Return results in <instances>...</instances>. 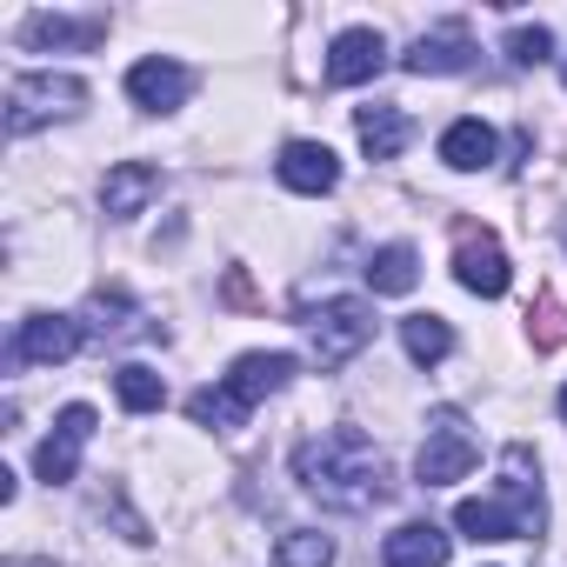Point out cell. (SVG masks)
Masks as SVG:
<instances>
[{
	"instance_id": "obj_17",
	"label": "cell",
	"mask_w": 567,
	"mask_h": 567,
	"mask_svg": "<svg viewBox=\"0 0 567 567\" xmlns=\"http://www.w3.org/2000/svg\"><path fill=\"white\" fill-rule=\"evenodd\" d=\"M414 280H421V254L408 240H388L368 254V288L374 295H414Z\"/></svg>"
},
{
	"instance_id": "obj_23",
	"label": "cell",
	"mask_w": 567,
	"mask_h": 567,
	"mask_svg": "<svg viewBox=\"0 0 567 567\" xmlns=\"http://www.w3.org/2000/svg\"><path fill=\"white\" fill-rule=\"evenodd\" d=\"M507 61L514 68H547L554 61V34L547 28H514L507 34Z\"/></svg>"
},
{
	"instance_id": "obj_26",
	"label": "cell",
	"mask_w": 567,
	"mask_h": 567,
	"mask_svg": "<svg viewBox=\"0 0 567 567\" xmlns=\"http://www.w3.org/2000/svg\"><path fill=\"white\" fill-rule=\"evenodd\" d=\"M560 81H567V61H560Z\"/></svg>"
},
{
	"instance_id": "obj_2",
	"label": "cell",
	"mask_w": 567,
	"mask_h": 567,
	"mask_svg": "<svg viewBox=\"0 0 567 567\" xmlns=\"http://www.w3.org/2000/svg\"><path fill=\"white\" fill-rule=\"evenodd\" d=\"M454 527L467 540H540L547 534V501H540V461L527 441L501 454V487L481 501L454 507Z\"/></svg>"
},
{
	"instance_id": "obj_18",
	"label": "cell",
	"mask_w": 567,
	"mask_h": 567,
	"mask_svg": "<svg viewBox=\"0 0 567 567\" xmlns=\"http://www.w3.org/2000/svg\"><path fill=\"white\" fill-rule=\"evenodd\" d=\"M354 134H361L368 161H394V154L414 141V127H408L401 107H361V114H354Z\"/></svg>"
},
{
	"instance_id": "obj_22",
	"label": "cell",
	"mask_w": 567,
	"mask_h": 567,
	"mask_svg": "<svg viewBox=\"0 0 567 567\" xmlns=\"http://www.w3.org/2000/svg\"><path fill=\"white\" fill-rule=\"evenodd\" d=\"M274 567H334V540L321 527H295V534H280Z\"/></svg>"
},
{
	"instance_id": "obj_11",
	"label": "cell",
	"mask_w": 567,
	"mask_h": 567,
	"mask_svg": "<svg viewBox=\"0 0 567 567\" xmlns=\"http://www.w3.org/2000/svg\"><path fill=\"white\" fill-rule=\"evenodd\" d=\"M274 174H280V187H295V194H334L341 161H334L328 141H288L280 161H274Z\"/></svg>"
},
{
	"instance_id": "obj_9",
	"label": "cell",
	"mask_w": 567,
	"mask_h": 567,
	"mask_svg": "<svg viewBox=\"0 0 567 567\" xmlns=\"http://www.w3.org/2000/svg\"><path fill=\"white\" fill-rule=\"evenodd\" d=\"M187 94H194V74H187L181 61L147 54V61H134V68H127V101H134V107H147V114H174Z\"/></svg>"
},
{
	"instance_id": "obj_8",
	"label": "cell",
	"mask_w": 567,
	"mask_h": 567,
	"mask_svg": "<svg viewBox=\"0 0 567 567\" xmlns=\"http://www.w3.org/2000/svg\"><path fill=\"white\" fill-rule=\"evenodd\" d=\"M81 348V321L74 315H28L8 341V361L14 368H61L68 354Z\"/></svg>"
},
{
	"instance_id": "obj_25",
	"label": "cell",
	"mask_w": 567,
	"mask_h": 567,
	"mask_svg": "<svg viewBox=\"0 0 567 567\" xmlns=\"http://www.w3.org/2000/svg\"><path fill=\"white\" fill-rule=\"evenodd\" d=\"M560 421H567V388H560Z\"/></svg>"
},
{
	"instance_id": "obj_24",
	"label": "cell",
	"mask_w": 567,
	"mask_h": 567,
	"mask_svg": "<svg viewBox=\"0 0 567 567\" xmlns=\"http://www.w3.org/2000/svg\"><path fill=\"white\" fill-rule=\"evenodd\" d=\"M8 567H54V560H8Z\"/></svg>"
},
{
	"instance_id": "obj_13",
	"label": "cell",
	"mask_w": 567,
	"mask_h": 567,
	"mask_svg": "<svg viewBox=\"0 0 567 567\" xmlns=\"http://www.w3.org/2000/svg\"><path fill=\"white\" fill-rule=\"evenodd\" d=\"M154 194H161V167H147V161H114L107 181H101V207H107V220H134Z\"/></svg>"
},
{
	"instance_id": "obj_21",
	"label": "cell",
	"mask_w": 567,
	"mask_h": 567,
	"mask_svg": "<svg viewBox=\"0 0 567 567\" xmlns=\"http://www.w3.org/2000/svg\"><path fill=\"white\" fill-rule=\"evenodd\" d=\"M114 394H121L127 414H161V408H167V381H161L154 368H141V361L114 368Z\"/></svg>"
},
{
	"instance_id": "obj_19",
	"label": "cell",
	"mask_w": 567,
	"mask_h": 567,
	"mask_svg": "<svg viewBox=\"0 0 567 567\" xmlns=\"http://www.w3.org/2000/svg\"><path fill=\"white\" fill-rule=\"evenodd\" d=\"M101 34H107V21H101V14H87V21H68V14H34L21 41H28V48H94Z\"/></svg>"
},
{
	"instance_id": "obj_20",
	"label": "cell",
	"mask_w": 567,
	"mask_h": 567,
	"mask_svg": "<svg viewBox=\"0 0 567 567\" xmlns=\"http://www.w3.org/2000/svg\"><path fill=\"white\" fill-rule=\"evenodd\" d=\"M401 348H408L414 368H434V361L454 354V328H447L441 315H408V321H401Z\"/></svg>"
},
{
	"instance_id": "obj_27",
	"label": "cell",
	"mask_w": 567,
	"mask_h": 567,
	"mask_svg": "<svg viewBox=\"0 0 567 567\" xmlns=\"http://www.w3.org/2000/svg\"><path fill=\"white\" fill-rule=\"evenodd\" d=\"M560 240H567V227H560Z\"/></svg>"
},
{
	"instance_id": "obj_1",
	"label": "cell",
	"mask_w": 567,
	"mask_h": 567,
	"mask_svg": "<svg viewBox=\"0 0 567 567\" xmlns=\"http://www.w3.org/2000/svg\"><path fill=\"white\" fill-rule=\"evenodd\" d=\"M295 481L334 507V514H368L388 501V454L361 434V427H328V434H308L295 447Z\"/></svg>"
},
{
	"instance_id": "obj_10",
	"label": "cell",
	"mask_w": 567,
	"mask_h": 567,
	"mask_svg": "<svg viewBox=\"0 0 567 567\" xmlns=\"http://www.w3.org/2000/svg\"><path fill=\"white\" fill-rule=\"evenodd\" d=\"M454 280L467 295H481V301H501L507 295V254H501V240L494 234H467L461 247H454Z\"/></svg>"
},
{
	"instance_id": "obj_3",
	"label": "cell",
	"mask_w": 567,
	"mask_h": 567,
	"mask_svg": "<svg viewBox=\"0 0 567 567\" xmlns=\"http://www.w3.org/2000/svg\"><path fill=\"white\" fill-rule=\"evenodd\" d=\"M295 381V354H240L214 388H200L194 401H187V414H194V427H214V434H234V427H247V414L267 401V394H280Z\"/></svg>"
},
{
	"instance_id": "obj_12",
	"label": "cell",
	"mask_w": 567,
	"mask_h": 567,
	"mask_svg": "<svg viewBox=\"0 0 567 567\" xmlns=\"http://www.w3.org/2000/svg\"><path fill=\"white\" fill-rule=\"evenodd\" d=\"M381 68H388V41H381L374 28L334 34V48H328V87H361V81H374Z\"/></svg>"
},
{
	"instance_id": "obj_14",
	"label": "cell",
	"mask_w": 567,
	"mask_h": 567,
	"mask_svg": "<svg viewBox=\"0 0 567 567\" xmlns=\"http://www.w3.org/2000/svg\"><path fill=\"white\" fill-rule=\"evenodd\" d=\"M467 61H474V41H467V28H461V21H447V28L421 34V41L401 54V68H408V74H461Z\"/></svg>"
},
{
	"instance_id": "obj_5",
	"label": "cell",
	"mask_w": 567,
	"mask_h": 567,
	"mask_svg": "<svg viewBox=\"0 0 567 567\" xmlns=\"http://www.w3.org/2000/svg\"><path fill=\"white\" fill-rule=\"evenodd\" d=\"M474 461H481V441H474L467 414H461V408H434V414H427V441H421V461H414L421 487H454V481H461Z\"/></svg>"
},
{
	"instance_id": "obj_6",
	"label": "cell",
	"mask_w": 567,
	"mask_h": 567,
	"mask_svg": "<svg viewBox=\"0 0 567 567\" xmlns=\"http://www.w3.org/2000/svg\"><path fill=\"white\" fill-rule=\"evenodd\" d=\"M301 328H308L321 368H348V361L374 341V308H368V301H321Z\"/></svg>"
},
{
	"instance_id": "obj_15",
	"label": "cell",
	"mask_w": 567,
	"mask_h": 567,
	"mask_svg": "<svg viewBox=\"0 0 567 567\" xmlns=\"http://www.w3.org/2000/svg\"><path fill=\"white\" fill-rule=\"evenodd\" d=\"M381 560L388 567H447V527L434 520H408L381 540Z\"/></svg>"
},
{
	"instance_id": "obj_7",
	"label": "cell",
	"mask_w": 567,
	"mask_h": 567,
	"mask_svg": "<svg viewBox=\"0 0 567 567\" xmlns=\"http://www.w3.org/2000/svg\"><path fill=\"white\" fill-rule=\"evenodd\" d=\"M87 441H94V408H87V401L61 408L54 434H48V441H41V454H34V474H41L48 487H68V481L81 474V454H87Z\"/></svg>"
},
{
	"instance_id": "obj_16",
	"label": "cell",
	"mask_w": 567,
	"mask_h": 567,
	"mask_svg": "<svg viewBox=\"0 0 567 567\" xmlns=\"http://www.w3.org/2000/svg\"><path fill=\"white\" fill-rule=\"evenodd\" d=\"M494 154H501V141H494L487 121H454V127L441 134V161H447L454 174H481Z\"/></svg>"
},
{
	"instance_id": "obj_4",
	"label": "cell",
	"mask_w": 567,
	"mask_h": 567,
	"mask_svg": "<svg viewBox=\"0 0 567 567\" xmlns=\"http://www.w3.org/2000/svg\"><path fill=\"white\" fill-rule=\"evenodd\" d=\"M87 107V81L81 74H21L8 87V134H34L48 121H74Z\"/></svg>"
}]
</instances>
